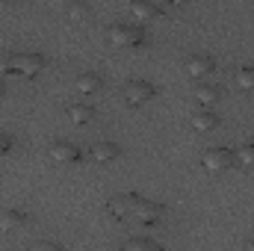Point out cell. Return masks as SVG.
<instances>
[{
  "instance_id": "7402d4cb",
  "label": "cell",
  "mask_w": 254,
  "mask_h": 251,
  "mask_svg": "<svg viewBox=\"0 0 254 251\" xmlns=\"http://www.w3.org/2000/svg\"><path fill=\"white\" fill-rule=\"evenodd\" d=\"M33 249H36V251H48V249L57 251V243H33Z\"/></svg>"
},
{
  "instance_id": "cb8c5ba5",
  "label": "cell",
  "mask_w": 254,
  "mask_h": 251,
  "mask_svg": "<svg viewBox=\"0 0 254 251\" xmlns=\"http://www.w3.org/2000/svg\"><path fill=\"white\" fill-rule=\"evenodd\" d=\"M246 249H249V251H254V240H249V243H246Z\"/></svg>"
},
{
  "instance_id": "603a6c76",
  "label": "cell",
  "mask_w": 254,
  "mask_h": 251,
  "mask_svg": "<svg viewBox=\"0 0 254 251\" xmlns=\"http://www.w3.org/2000/svg\"><path fill=\"white\" fill-rule=\"evenodd\" d=\"M172 6H187V3H192V0H169Z\"/></svg>"
},
{
  "instance_id": "ac0fdd59",
  "label": "cell",
  "mask_w": 254,
  "mask_h": 251,
  "mask_svg": "<svg viewBox=\"0 0 254 251\" xmlns=\"http://www.w3.org/2000/svg\"><path fill=\"white\" fill-rule=\"evenodd\" d=\"M237 86L254 89V65H243V68L237 71Z\"/></svg>"
},
{
  "instance_id": "d4e9b609",
  "label": "cell",
  "mask_w": 254,
  "mask_h": 251,
  "mask_svg": "<svg viewBox=\"0 0 254 251\" xmlns=\"http://www.w3.org/2000/svg\"><path fill=\"white\" fill-rule=\"evenodd\" d=\"M6 3H27V0H6Z\"/></svg>"
},
{
  "instance_id": "8fae6325",
  "label": "cell",
  "mask_w": 254,
  "mask_h": 251,
  "mask_svg": "<svg viewBox=\"0 0 254 251\" xmlns=\"http://www.w3.org/2000/svg\"><path fill=\"white\" fill-rule=\"evenodd\" d=\"M27 225V216L21 210H0V231L9 234V231H18Z\"/></svg>"
},
{
  "instance_id": "9c48e42d",
  "label": "cell",
  "mask_w": 254,
  "mask_h": 251,
  "mask_svg": "<svg viewBox=\"0 0 254 251\" xmlns=\"http://www.w3.org/2000/svg\"><path fill=\"white\" fill-rule=\"evenodd\" d=\"M213 68H216V63L210 57H204V54H195V57L187 60V74L190 77H207Z\"/></svg>"
},
{
  "instance_id": "30bf717a",
  "label": "cell",
  "mask_w": 254,
  "mask_h": 251,
  "mask_svg": "<svg viewBox=\"0 0 254 251\" xmlns=\"http://www.w3.org/2000/svg\"><path fill=\"white\" fill-rule=\"evenodd\" d=\"M89 157L95 163H113L119 157V145H113V142H95L92 151H89Z\"/></svg>"
},
{
  "instance_id": "52a82bcc",
  "label": "cell",
  "mask_w": 254,
  "mask_h": 251,
  "mask_svg": "<svg viewBox=\"0 0 254 251\" xmlns=\"http://www.w3.org/2000/svg\"><path fill=\"white\" fill-rule=\"evenodd\" d=\"M127 12L133 15L136 24H148V21H154V18L160 15V6H157L154 0H133V3L127 6Z\"/></svg>"
},
{
  "instance_id": "ba28073f",
  "label": "cell",
  "mask_w": 254,
  "mask_h": 251,
  "mask_svg": "<svg viewBox=\"0 0 254 251\" xmlns=\"http://www.w3.org/2000/svg\"><path fill=\"white\" fill-rule=\"evenodd\" d=\"M51 157H54V163H77L80 160V151H77V145H71V142H57L54 148H51Z\"/></svg>"
},
{
  "instance_id": "2e32d148",
  "label": "cell",
  "mask_w": 254,
  "mask_h": 251,
  "mask_svg": "<svg viewBox=\"0 0 254 251\" xmlns=\"http://www.w3.org/2000/svg\"><path fill=\"white\" fill-rule=\"evenodd\" d=\"M125 249L127 251H157V249H160V243H154V240H145V237H142V240H127Z\"/></svg>"
},
{
  "instance_id": "5bb4252c",
  "label": "cell",
  "mask_w": 254,
  "mask_h": 251,
  "mask_svg": "<svg viewBox=\"0 0 254 251\" xmlns=\"http://www.w3.org/2000/svg\"><path fill=\"white\" fill-rule=\"evenodd\" d=\"M222 101V86H198V104L201 107H213Z\"/></svg>"
},
{
  "instance_id": "d6986e66",
  "label": "cell",
  "mask_w": 254,
  "mask_h": 251,
  "mask_svg": "<svg viewBox=\"0 0 254 251\" xmlns=\"http://www.w3.org/2000/svg\"><path fill=\"white\" fill-rule=\"evenodd\" d=\"M86 15H89V6L86 3H71L68 6V18L71 21H86Z\"/></svg>"
},
{
  "instance_id": "4fadbf2b",
  "label": "cell",
  "mask_w": 254,
  "mask_h": 251,
  "mask_svg": "<svg viewBox=\"0 0 254 251\" xmlns=\"http://www.w3.org/2000/svg\"><path fill=\"white\" fill-rule=\"evenodd\" d=\"M98 89H101V74L89 71V74H80L77 77V92L80 95H95Z\"/></svg>"
},
{
  "instance_id": "7c38bea8",
  "label": "cell",
  "mask_w": 254,
  "mask_h": 251,
  "mask_svg": "<svg viewBox=\"0 0 254 251\" xmlns=\"http://www.w3.org/2000/svg\"><path fill=\"white\" fill-rule=\"evenodd\" d=\"M190 122L198 133H207V130H216V127H219V116L210 113V110H198V113H192Z\"/></svg>"
},
{
  "instance_id": "7a4b0ae2",
  "label": "cell",
  "mask_w": 254,
  "mask_h": 251,
  "mask_svg": "<svg viewBox=\"0 0 254 251\" xmlns=\"http://www.w3.org/2000/svg\"><path fill=\"white\" fill-rule=\"evenodd\" d=\"M234 163H237V154H234V151H228V148H207V151H204V157H201V166H204L207 172H213V175L228 172Z\"/></svg>"
},
{
  "instance_id": "e0dca14e",
  "label": "cell",
  "mask_w": 254,
  "mask_h": 251,
  "mask_svg": "<svg viewBox=\"0 0 254 251\" xmlns=\"http://www.w3.org/2000/svg\"><path fill=\"white\" fill-rule=\"evenodd\" d=\"M237 154V163L240 166H246V169H252L254 166V142H249V145H243L240 151H234Z\"/></svg>"
},
{
  "instance_id": "5b68a950",
  "label": "cell",
  "mask_w": 254,
  "mask_h": 251,
  "mask_svg": "<svg viewBox=\"0 0 254 251\" xmlns=\"http://www.w3.org/2000/svg\"><path fill=\"white\" fill-rule=\"evenodd\" d=\"M154 95H157V89H154L151 83H145V80H127L125 83V98H127L130 107H142V104H148Z\"/></svg>"
},
{
  "instance_id": "8992f818",
  "label": "cell",
  "mask_w": 254,
  "mask_h": 251,
  "mask_svg": "<svg viewBox=\"0 0 254 251\" xmlns=\"http://www.w3.org/2000/svg\"><path fill=\"white\" fill-rule=\"evenodd\" d=\"M45 68V57L42 54H15L12 57V71L21 77H36Z\"/></svg>"
},
{
  "instance_id": "ffe728a7",
  "label": "cell",
  "mask_w": 254,
  "mask_h": 251,
  "mask_svg": "<svg viewBox=\"0 0 254 251\" xmlns=\"http://www.w3.org/2000/svg\"><path fill=\"white\" fill-rule=\"evenodd\" d=\"M12 145H15V142H12V136L0 133V157H3V154H9V151H12Z\"/></svg>"
},
{
  "instance_id": "3957f363",
  "label": "cell",
  "mask_w": 254,
  "mask_h": 251,
  "mask_svg": "<svg viewBox=\"0 0 254 251\" xmlns=\"http://www.w3.org/2000/svg\"><path fill=\"white\" fill-rule=\"evenodd\" d=\"M139 204V195L136 192H122V195H113L110 204H107V213L113 219H133V210Z\"/></svg>"
},
{
  "instance_id": "484cf974",
  "label": "cell",
  "mask_w": 254,
  "mask_h": 251,
  "mask_svg": "<svg viewBox=\"0 0 254 251\" xmlns=\"http://www.w3.org/2000/svg\"><path fill=\"white\" fill-rule=\"evenodd\" d=\"M0 95H3V86H0Z\"/></svg>"
},
{
  "instance_id": "9a60e30c",
  "label": "cell",
  "mask_w": 254,
  "mask_h": 251,
  "mask_svg": "<svg viewBox=\"0 0 254 251\" xmlns=\"http://www.w3.org/2000/svg\"><path fill=\"white\" fill-rule=\"evenodd\" d=\"M68 119H71L74 125H89V122L95 119V110L86 107V104H74V107L68 110Z\"/></svg>"
},
{
  "instance_id": "6da1fadb",
  "label": "cell",
  "mask_w": 254,
  "mask_h": 251,
  "mask_svg": "<svg viewBox=\"0 0 254 251\" xmlns=\"http://www.w3.org/2000/svg\"><path fill=\"white\" fill-rule=\"evenodd\" d=\"M107 39H110L113 48H139L145 42V33L136 24H113L107 30Z\"/></svg>"
},
{
  "instance_id": "44dd1931",
  "label": "cell",
  "mask_w": 254,
  "mask_h": 251,
  "mask_svg": "<svg viewBox=\"0 0 254 251\" xmlns=\"http://www.w3.org/2000/svg\"><path fill=\"white\" fill-rule=\"evenodd\" d=\"M9 71H12V57L0 54V77H3V74H9Z\"/></svg>"
},
{
  "instance_id": "277c9868",
  "label": "cell",
  "mask_w": 254,
  "mask_h": 251,
  "mask_svg": "<svg viewBox=\"0 0 254 251\" xmlns=\"http://www.w3.org/2000/svg\"><path fill=\"white\" fill-rule=\"evenodd\" d=\"M163 216H166V207L157 204V201H145V198H139V204H136V210H133V219H136L139 225H145V228H154Z\"/></svg>"
}]
</instances>
